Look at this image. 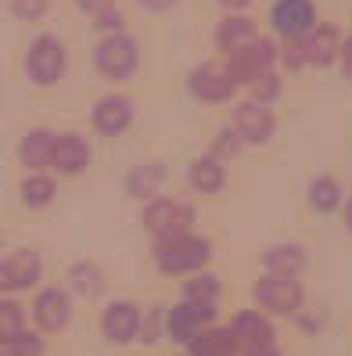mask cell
<instances>
[{
  "mask_svg": "<svg viewBox=\"0 0 352 356\" xmlns=\"http://www.w3.org/2000/svg\"><path fill=\"white\" fill-rule=\"evenodd\" d=\"M212 259V245L209 238H198V234H176V238H165L155 241V266L162 274H201L205 263Z\"/></svg>",
  "mask_w": 352,
  "mask_h": 356,
  "instance_id": "cell-1",
  "label": "cell"
},
{
  "mask_svg": "<svg viewBox=\"0 0 352 356\" xmlns=\"http://www.w3.org/2000/svg\"><path fill=\"white\" fill-rule=\"evenodd\" d=\"M252 299L259 306V313H274V317H299L302 313V299L305 291L295 277H259L252 288Z\"/></svg>",
  "mask_w": 352,
  "mask_h": 356,
  "instance_id": "cell-2",
  "label": "cell"
},
{
  "mask_svg": "<svg viewBox=\"0 0 352 356\" xmlns=\"http://www.w3.org/2000/svg\"><path fill=\"white\" fill-rule=\"evenodd\" d=\"M274 61H277V47H274V40L270 36H255V40H248L244 47H237L234 54H226V72H231L234 83H255L259 76L266 72H274Z\"/></svg>",
  "mask_w": 352,
  "mask_h": 356,
  "instance_id": "cell-3",
  "label": "cell"
},
{
  "mask_svg": "<svg viewBox=\"0 0 352 356\" xmlns=\"http://www.w3.org/2000/svg\"><path fill=\"white\" fill-rule=\"evenodd\" d=\"M65 61H69L65 44H61L58 36L44 33V36H36L26 51V72L36 87H51V83H58L65 76Z\"/></svg>",
  "mask_w": 352,
  "mask_h": 356,
  "instance_id": "cell-4",
  "label": "cell"
},
{
  "mask_svg": "<svg viewBox=\"0 0 352 356\" xmlns=\"http://www.w3.org/2000/svg\"><path fill=\"white\" fill-rule=\"evenodd\" d=\"M140 61V51H137V40L126 36V33H115V36H105L101 44L94 47V65L105 79H126Z\"/></svg>",
  "mask_w": 352,
  "mask_h": 356,
  "instance_id": "cell-5",
  "label": "cell"
},
{
  "mask_svg": "<svg viewBox=\"0 0 352 356\" xmlns=\"http://www.w3.org/2000/svg\"><path fill=\"white\" fill-rule=\"evenodd\" d=\"M140 220L155 234V241H165V238H176V234H191L194 213H191V205H183L176 198H155V202H148Z\"/></svg>",
  "mask_w": 352,
  "mask_h": 356,
  "instance_id": "cell-6",
  "label": "cell"
},
{
  "mask_svg": "<svg viewBox=\"0 0 352 356\" xmlns=\"http://www.w3.org/2000/svg\"><path fill=\"white\" fill-rule=\"evenodd\" d=\"M216 324V306H194V302H180L173 309H165V339L187 349L205 327Z\"/></svg>",
  "mask_w": 352,
  "mask_h": 356,
  "instance_id": "cell-7",
  "label": "cell"
},
{
  "mask_svg": "<svg viewBox=\"0 0 352 356\" xmlns=\"http://www.w3.org/2000/svg\"><path fill=\"white\" fill-rule=\"evenodd\" d=\"M270 22L284 44L287 40H305L317 29V8L313 0H277L270 11Z\"/></svg>",
  "mask_w": 352,
  "mask_h": 356,
  "instance_id": "cell-8",
  "label": "cell"
},
{
  "mask_svg": "<svg viewBox=\"0 0 352 356\" xmlns=\"http://www.w3.org/2000/svg\"><path fill=\"white\" fill-rule=\"evenodd\" d=\"M234 130L244 144H270V137L277 130V119L270 112V104H259L248 97L234 108Z\"/></svg>",
  "mask_w": 352,
  "mask_h": 356,
  "instance_id": "cell-9",
  "label": "cell"
},
{
  "mask_svg": "<svg viewBox=\"0 0 352 356\" xmlns=\"http://www.w3.org/2000/svg\"><path fill=\"white\" fill-rule=\"evenodd\" d=\"M33 321L40 327V334H58L65 331L72 321V299L69 291L61 288H44L40 296L33 299Z\"/></svg>",
  "mask_w": 352,
  "mask_h": 356,
  "instance_id": "cell-10",
  "label": "cell"
},
{
  "mask_svg": "<svg viewBox=\"0 0 352 356\" xmlns=\"http://www.w3.org/2000/svg\"><path fill=\"white\" fill-rule=\"evenodd\" d=\"M137 324H140V306L130 299H115L105 306L101 313V334L112 342V346H130L137 342Z\"/></svg>",
  "mask_w": 352,
  "mask_h": 356,
  "instance_id": "cell-11",
  "label": "cell"
},
{
  "mask_svg": "<svg viewBox=\"0 0 352 356\" xmlns=\"http://www.w3.org/2000/svg\"><path fill=\"white\" fill-rule=\"evenodd\" d=\"M231 334H234L237 349H244V353L270 349V346H274V339H277L270 317H266V313H259V309H241L237 317L231 321Z\"/></svg>",
  "mask_w": 352,
  "mask_h": 356,
  "instance_id": "cell-12",
  "label": "cell"
},
{
  "mask_svg": "<svg viewBox=\"0 0 352 356\" xmlns=\"http://www.w3.org/2000/svg\"><path fill=\"white\" fill-rule=\"evenodd\" d=\"M187 90L198 97V101H209V104H219V101H231L237 83L231 79V72H226L223 65H198L191 69L187 76Z\"/></svg>",
  "mask_w": 352,
  "mask_h": 356,
  "instance_id": "cell-13",
  "label": "cell"
},
{
  "mask_svg": "<svg viewBox=\"0 0 352 356\" xmlns=\"http://www.w3.org/2000/svg\"><path fill=\"white\" fill-rule=\"evenodd\" d=\"M90 165V144L83 134L69 130L54 137V152H51V170H58V177H79Z\"/></svg>",
  "mask_w": 352,
  "mask_h": 356,
  "instance_id": "cell-14",
  "label": "cell"
},
{
  "mask_svg": "<svg viewBox=\"0 0 352 356\" xmlns=\"http://www.w3.org/2000/svg\"><path fill=\"white\" fill-rule=\"evenodd\" d=\"M130 122H133V101L126 94H105L94 104V127H97V134L119 137V134L130 130Z\"/></svg>",
  "mask_w": 352,
  "mask_h": 356,
  "instance_id": "cell-15",
  "label": "cell"
},
{
  "mask_svg": "<svg viewBox=\"0 0 352 356\" xmlns=\"http://www.w3.org/2000/svg\"><path fill=\"white\" fill-rule=\"evenodd\" d=\"M262 266L270 277H299L305 270V248L299 241H284V245H270L262 256Z\"/></svg>",
  "mask_w": 352,
  "mask_h": 356,
  "instance_id": "cell-16",
  "label": "cell"
},
{
  "mask_svg": "<svg viewBox=\"0 0 352 356\" xmlns=\"http://www.w3.org/2000/svg\"><path fill=\"white\" fill-rule=\"evenodd\" d=\"M302 47H305V61H309V65L327 69V65H335V61H338L342 36H338L335 26H317L313 33L302 40Z\"/></svg>",
  "mask_w": 352,
  "mask_h": 356,
  "instance_id": "cell-17",
  "label": "cell"
},
{
  "mask_svg": "<svg viewBox=\"0 0 352 356\" xmlns=\"http://www.w3.org/2000/svg\"><path fill=\"white\" fill-rule=\"evenodd\" d=\"M54 137L58 134H51V130H29L26 137H22V144H18V159H22V165L29 173H40L44 165H51V152H54Z\"/></svg>",
  "mask_w": 352,
  "mask_h": 356,
  "instance_id": "cell-18",
  "label": "cell"
},
{
  "mask_svg": "<svg viewBox=\"0 0 352 356\" xmlns=\"http://www.w3.org/2000/svg\"><path fill=\"white\" fill-rule=\"evenodd\" d=\"M187 184L194 187V191L201 195H216L223 191V184H226V165L212 155H205V159H194L187 165Z\"/></svg>",
  "mask_w": 352,
  "mask_h": 356,
  "instance_id": "cell-19",
  "label": "cell"
},
{
  "mask_svg": "<svg viewBox=\"0 0 352 356\" xmlns=\"http://www.w3.org/2000/svg\"><path fill=\"white\" fill-rule=\"evenodd\" d=\"M248 40H255V22L244 15H226L216 26V47L223 54H234L237 47H244Z\"/></svg>",
  "mask_w": 352,
  "mask_h": 356,
  "instance_id": "cell-20",
  "label": "cell"
},
{
  "mask_svg": "<svg viewBox=\"0 0 352 356\" xmlns=\"http://www.w3.org/2000/svg\"><path fill=\"white\" fill-rule=\"evenodd\" d=\"M237 342L231 327H205L198 339L187 346V356H237Z\"/></svg>",
  "mask_w": 352,
  "mask_h": 356,
  "instance_id": "cell-21",
  "label": "cell"
},
{
  "mask_svg": "<svg viewBox=\"0 0 352 356\" xmlns=\"http://www.w3.org/2000/svg\"><path fill=\"white\" fill-rule=\"evenodd\" d=\"M162 180H165V165H162V162H140V165H133L130 177H126V191H130L133 198L155 202Z\"/></svg>",
  "mask_w": 352,
  "mask_h": 356,
  "instance_id": "cell-22",
  "label": "cell"
},
{
  "mask_svg": "<svg viewBox=\"0 0 352 356\" xmlns=\"http://www.w3.org/2000/svg\"><path fill=\"white\" fill-rule=\"evenodd\" d=\"M4 263H8V274H11L15 291L33 288V284L40 281V274H44V263H40V256H36V252H29V248H18V252H15V256H8Z\"/></svg>",
  "mask_w": 352,
  "mask_h": 356,
  "instance_id": "cell-23",
  "label": "cell"
},
{
  "mask_svg": "<svg viewBox=\"0 0 352 356\" xmlns=\"http://www.w3.org/2000/svg\"><path fill=\"white\" fill-rule=\"evenodd\" d=\"M345 202V191L335 177H313L309 180V209L313 213H335Z\"/></svg>",
  "mask_w": 352,
  "mask_h": 356,
  "instance_id": "cell-24",
  "label": "cell"
},
{
  "mask_svg": "<svg viewBox=\"0 0 352 356\" xmlns=\"http://www.w3.org/2000/svg\"><path fill=\"white\" fill-rule=\"evenodd\" d=\"M18 195H22V205H29V209H47L58 191H54V180L47 173H29L18 184Z\"/></svg>",
  "mask_w": 352,
  "mask_h": 356,
  "instance_id": "cell-25",
  "label": "cell"
},
{
  "mask_svg": "<svg viewBox=\"0 0 352 356\" xmlns=\"http://www.w3.org/2000/svg\"><path fill=\"white\" fill-rule=\"evenodd\" d=\"M69 281H72V291H76V296H83V299H97L101 291H105V274H101L94 263H87V259L72 263Z\"/></svg>",
  "mask_w": 352,
  "mask_h": 356,
  "instance_id": "cell-26",
  "label": "cell"
},
{
  "mask_svg": "<svg viewBox=\"0 0 352 356\" xmlns=\"http://www.w3.org/2000/svg\"><path fill=\"white\" fill-rule=\"evenodd\" d=\"M26 331V309L15 299H0V349H8Z\"/></svg>",
  "mask_w": 352,
  "mask_h": 356,
  "instance_id": "cell-27",
  "label": "cell"
},
{
  "mask_svg": "<svg viewBox=\"0 0 352 356\" xmlns=\"http://www.w3.org/2000/svg\"><path fill=\"white\" fill-rule=\"evenodd\" d=\"M183 302H194V306H216L219 302V281L212 274H191V281L183 284Z\"/></svg>",
  "mask_w": 352,
  "mask_h": 356,
  "instance_id": "cell-28",
  "label": "cell"
},
{
  "mask_svg": "<svg viewBox=\"0 0 352 356\" xmlns=\"http://www.w3.org/2000/svg\"><path fill=\"white\" fill-rule=\"evenodd\" d=\"M162 339H165V306H148L140 313V324H137V342L155 346Z\"/></svg>",
  "mask_w": 352,
  "mask_h": 356,
  "instance_id": "cell-29",
  "label": "cell"
},
{
  "mask_svg": "<svg viewBox=\"0 0 352 356\" xmlns=\"http://www.w3.org/2000/svg\"><path fill=\"white\" fill-rule=\"evenodd\" d=\"M8 353H11V356H44V353H47V342H44V334H40V331H29V327H26V331L8 346Z\"/></svg>",
  "mask_w": 352,
  "mask_h": 356,
  "instance_id": "cell-30",
  "label": "cell"
},
{
  "mask_svg": "<svg viewBox=\"0 0 352 356\" xmlns=\"http://www.w3.org/2000/svg\"><path fill=\"white\" fill-rule=\"evenodd\" d=\"M241 137H237V130H231V127H223L219 134H216V144H212V159H234L237 152H241Z\"/></svg>",
  "mask_w": 352,
  "mask_h": 356,
  "instance_id": "cell-31",
  "label": "cell"
},
{
  "mask_svg": "<svg viewBox=\"0 0 352 356\" xmlns=\"http://www.w3.org/2000/svg\"><path fill=\"white\" fill-rule=\"evenodd\" d=\"M248 90H252V101L270 104V101L280 94V79H277V72H266V76H259L255 83H248Z\"/></svg>",
  "mask_w": 352,
  "mask_h": 356,
  "instance_id": "cell-32",
  "label": "cell"
},
{
  "mask_svg": "<svg viewBox=\"0 0 352 356\" xmlns=\"http://www.w3.org/2000/svg\"><path fill=\"white\" fill-rule=\"evenodd\" d=\"M101 33H108V36H115V33H122V26H126V15H122L119 8H108V11H101L97 15V22H94Z\"/></svg>",
  "mask_w": 352,
  "mask_h": 356,
  "instance_id": "cell-33",
  "label": "cell"
},
{
  "mask_svg": "<svg viewBox=\"0 0 352 356\" xmlns=\"http://www.w3.org/2000/svg\"><path fill=\"white\" fill-rule=\"evenodd\" d=\"M280 61L287 69H305L309 61H305V47H302V40H287L284 51H280Z\"/></svg>",
  "mask_w": 352,
  "mask_h": 356,
  "instance_id": "cell-34",
  "label": "cell"
},
{
  "mask_svg": "<svg viewBox=\"0 0 352 356\" xmlns=\"http://www.w3.org/2000/svg\"><path fill=\"white\" fill-rule=\"evenodd\" d=\"M11 11L18 18H29V22H33V18H40L47 11V0H11Z\"/></svg>",
  "mask_w": 352,
  "mask_h": 356,
  "instance_id": "cell-35",
  "label": "cell"
},
{
  "mask_svg": "<svg viewBox=\"0 0 352 356\" xmlns=\"http://www.w3.org/2000/svg\"><path fill=\"white\" fill-rule=\"evenodd\" d=\"M76 8L83 11V15H101V11H108V8H115V0H76Z\"/></svg>",
  "mask_w": 352,
  "mask_h": 356,
  "instance_id": "cell-36",
  "label": "cell"
},
{
  "mask_svg": "<svg viewBox=\"0 0 352 356\" xmlns=\"http://www.w3.org/2000/svg\"><path fill=\"white\" fill-rule=\"evenodd\" d=\"M338 61H342V72H345V79H352V36H345V40H342Z\"/></svg>",
  "mask_w": 352,
  "mask_h": 356,
  "instance_id": "cell-37",
  "label": "cell"
},
{
  "mask_svg": "<svg viewBox=\"0 0 352 356\" xmlns=\"http://www.w3.org/2000/svg\"><path fill=\"white\" fill-rule=\"evenodd\" d=\"M137 4H140L144 11H169L176 0H137Z\"/></svg>",
  "mask_w": 352,
  "mask_h": 356,
  "instance_id": "cell-38",
  "label": "cell"
},
{
  "mask_svg": "<svg viewBox=\"0 0 352 356\" xmlns=\"http://www.w3.org/2000/svg\"><path fill=\"white\" fill-rule=\"evenodd\" d=\"M219 4H223L226 11H231V15H234V11H241V8H248V4H252V0H219Z\"/></svg>",
  "mask_w": 352,
  "mask_h": 356,
  "instance_id": "cell-39",
  "label": "cell"
},
{
  "mask_svg": "<svg viewBox=\"0 0 352 356\" xmlns=\"http://www.w3.org/2000/svg\"><path fill=\"white\" fill-rule=\"evenodd\" d=\"M244 356H284L277 346H270V349H255V353H244Z\"/></svg>",
  "mask_w": 352,
  "mask_h": 356,
  "instance_id": "cell-40",
  "label": "cell"
},
{
  "mask_svg": "<svg viewBox=\"0 0 352 356\" xmlns=\"http://www.w3.org/2000/svg\"><path fill=\"white\" fill-rule=\"evenodd\" d=\"M345 223H349V230H352V198H349V205H345Z\"/></svg>",
  "mask_w": 352,
  "mask_h": 356,
  "instance_id": "cell-41",
  "label": "cell"
},
{
  "mask_svg": "<svg viewBox=\"0 0 352 356\" xmlns=\"http://www.w3.org/2000/svg\"><path fill=\"white\" fill-rule=\"evenodd\" d=\"M0 356H11V353H8V349H0Z\"/></svg>",
  "mask_w": 352,
  "mask_h": 356,
  "instance_id": "cell-42",
  "label": "cell"
},
{
  "mask_svg": "<svg viewBox=\"0 0 352 356\" xmlns=\"http://www.w3.org/2000/svg\"><path fill=\"white\" fill-rule=\"evenodd\" d=\"M176 356H187V353H176Z\"/></svg>",
  "mask_w": 352,
  "mask_h": 356,
  "instance_id": "cell-43",
  "label": "cell"
}]
</instances>
